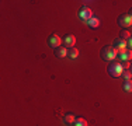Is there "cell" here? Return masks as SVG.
<instances>
[{
    "label": "cell",
    "instance_id": "14",
    "mask_svg": "<svg viewBox=\"0 0 132 126\" xmlns=\"http://www.w3.org/2000/svg\"><path fill=\"white\" fill-rule=\"evenodd\" d=\"M73 126H89V122H87L84 118H76Z\"/></svg>",
    "mask_w": 132,
    "mask_h": 126
},
{
    "label": "cell",
    "instance_id": "7",
    "mask_svg": "<svg viewBox=\"0 0 132 126\" xmlns=\"http://www.w3.org/2000/svg\"><path fill=\"white\" fill-rule=\"evenodd\" d=\"M127 45H128V42L125 39H122V38H117V39L114 41V43H112V48L118 52V50L127 49Z\"/></svg>",
    "mask_w": 132,
    "mask_h": 126
},
{
    "label": "cell",
    "instance_id": "10",
    "mask_svg": "<svg viewBox=\"0 0 132 126\" xmlns=\"http://www.w3.org/2000/svg\"><path fill=\"white\" fill-rule=\"evenodd\" d=\"M87 25H89L92 30H97V28L100 27V20L97 17H92L89 21H87Z\"/></svg>",
    "mask_w": 132,
    "mask_h": 126
},
{
    "label": "cell",
    "instance_id": "12",
    "mask_svg": "<svg viewBox=\"0 0 132 126\" xmlns=\"http://www.w3.org/2000/svg\"><path fill=\"white\" fill-rule=\"evenodd\" d=\"M122 90L125 93H132V80H124L122 83Z\"/></svg>",
    "mask_w": 132,
    "mask_h": 126
},
{
    "label": "cell",
    "instance_id": "11",
    "mask_svg": "<svg viewBox=\"0 0 132 126\" xmlns=\"http://www.w3.org/2000/svg\"><path fill=\"white\" fill-rule=\"evenodd\" d=\"M75 121H76V118H75L73 113H66V115H63V122L66 125H73Z\"/></svg>",
    "mask_w": 132,
    "mask_h": 126
},
{
    "label": "cell",
    "instance_id": "13",
    "mask_svg": "<svg viewBox=\"0 0 132 126\" xmlns=\"http://www.w3.org/2000/svg\"><path fill=\"white\" fill-rule=\"evenodd\" d=\"M68 56L70 59H76L77 56H79V50H77V48H69L68 49Z\"/></svg>",
    "mask_w": 132,
    "mask_h": 126
},
{
    "label": "cell",
    "instance_id": "4",
    "mask_svg": "<svg viewBox=\"0 0 132 126\" xmlns=\"http://www.w3.org/2000/svg\"><path fill=\"white\" fill-rule=\"evenodd\" d=\"M117 21H118V25L122 28H128L132 25V17H129L128 14H121Z\"/></svg>",
    "mask_w": 132,
    "mask_h": 126
},
{
    "label": "cell",
    "instance_id": "5",
    "mask_svg": "<svg viewBox=\"0 0 132 126\" xmlns=\"http://www.w3.org/2000/svg\"><path fill=\"white\" fill-rule=\"evenodd\" d=\"M117 56L121 62H129L132 59V49H122L117 52Z\"/></svg>",
    "mask_w": 132,
    "mask_h": 126
},
{
    "label": "cell",
    "instance_id": "16",
    "mask_svg": "<svg viewBox=\"0 0 132 126\" xmlns=\"http://www.w3.org/2000/svg\"><path fill=\"white\" fill-rule=\"evenodd\" d=\"M121 77L124 78V80H131L132 73H131L129 70H124V71H122V74H121Z\"/></svg>",
    "mask_w": 132,
    "mask_h": 126
},
{
    "label": "cell",
    "instance_id": "17",
    "mask_svg": "<svg viewBox=\"0 0 132 126\" xmlns=\"http://www.w3.org/2000/svg\"><path fill=\"white\" fill-rule=\"evenodd\" d=\"M121 66H122V69H124V70H129V67H131V63L129 62H121Z\"/></svg>",
    "mask_w": 132,
    "mask_h": 126
},
{
    "label": "cell",
    "instance_id": "9",
    "mask_svg": "<svg viewBox=\"0 0 132 126\" xmlns=\"http://www.w3.org/2000/svg\"><path fill=\"white\" fill-rule=\"evenodd\" d=\"M53 53H55V56L56 58H59V59H63L65 56H68V49H65V48H56L55 50H53Z\"/></svg>",
    "mask_w": 132,
    "mask_h": 126
},
{
    "label": "cell",
    "instance_id": "20",
    "mask_svg": "<svg viewBox=\"0 0 132 126\" xmlns=\"http://www.w3.org/2000/svg\"><path fill=\"white\" fill-rule=\"evenodd\" d=\"M129 71H131V73H132V65H131V67H129Z\"/></svg>",
    "mask_w": 132,
    "mask_h": 126
},
{
    "label": "cell",
    "instance_id": "2",
    "mask_svg": "<svg viewBox=\"0 0 132 126\" xmlns=\"http://www.w3.org/2000/svg\"><path fill=\"white\" fill-rule=\"evenodd\" d=\"M107 71H108V74L111 76V77H121L124 69H122V66L119 62H111L108 66V69H107Z\"/></svg>",
    "mask_w": 132,
    "mask_h": 126
},
{
    "label": "cell",
    "instance_id": "8",
    "mask_svg": "<svg viewBox=\"0 0 132 126\" xmlns=\"http://www.w3.org/2000/svg\"><path fill=\"white\" fill-rule=\"evenodd\" d=\"M63 43H65V46H68V48H73L75 43H76V37L72 35V34H68V35H65V38H63Z\"/></svg>",
    "mask_w": 132,
    "mask_h": 126
},
{
    "label": "cell",
    "instance_id": "3",
    "mask_svg": "<svg viewBox=\"0 0 132 126\" xmlns=\"http://www.w3.org/2000/svg\"><path fill=\"white\" fill-rule=\"evenodd\" d=\"M79 17H80V20L81 21H84V23H87V21L90 20V18L93 17V11L90 10L87 6H83V7L80 8V11H79Z\"/></svg>",
    "mask_w": 132,
    "mask_h": 126
},
{
    "label": "cell",
    "instance_id": "19",
    "mask_svg": "<svg viewBox=\"0 0 132 126\" xmlns=\"http://www.w3.org/2000/svg\"><path fill=\"white\" fill-rule=\"evenodd\" d=\"M128 15H129V17H132V8L129 10V13H128Z\"/></svg>",
    "mask_w": 132,
    "mask_h": 126
},
{
    "label": "cell",
    "instance_id": "6",
    "mask_svg": "<svg viewBox=\"0 0 132 126\" xmlns=\"http://www.w3.org/2000/svg\"><path fill=\"white\" fill-rule=\"evenodd\" d=\"M61 43H62V39L56 35V34L49 35V38H48V45L51 46V48L56 49V48H59V46H61Z\"/></svg>",
    "mask_w": 132,
    "mask_h": 126
},
{
    "label": "cell",
    "instance_id": "18",
    "mask_svg": "<svg viewBox=\"0 0 132 126\" xmlns=\"http://www.w3.org/2000/svg\"><path fill=\"white\" fill-rule=\"evenodd\" d=\"M128 46H129V48H132V37L128 39Z\"/></svg>",
    "mask_w": 132,
    "mask_h": 126
},
{
    "label": "cell",
    "instance_id": "1",
    "mask_svg": "<svg viewBox=\"0 0 132 126\" xmlns=\"http://www.w3.org/2000/svg\"><path fill=\"white\" fill-rule=\"evenodd\" d=\"M101 55V59L105 62H112L115 58H117V50H115L112 46H104L100 52Z\"/></svg>",
    "mask_w": 132,
    "mask_h": 126
},
{
    "label": "cell",
    "instance_id": "15",
    "mask_svg": "<svg viewBox=\"0 0 132 126\" xmlns=\"http://www.w3.org/2000/svg\"><path fill=\"white\" fill-rule=\"evenodd\" d=\"M131 37L132 35L129 34V31H127V30H121V32H119V38H122V39H125V41H128Z\"/></svg>",
    "mask_w": 132,
    "mask_h": 126
}]
</instances>
